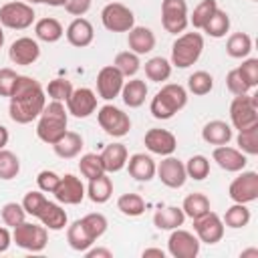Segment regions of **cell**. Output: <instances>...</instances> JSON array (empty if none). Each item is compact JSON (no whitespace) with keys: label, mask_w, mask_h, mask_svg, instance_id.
<instances>
[{"label":"cell","mask_w":258,"mask_h":258,"mask_svg":"<svg viewBox=\"0 0 258 258\" xmlns=\"http://www.w3.org/2000/svg\"><path fill=\"white\" fill-rule=\"evenodd\" d=\"M101 22L109 32H129L135 26V14L121 2H109L101 10Z\"/></svg>","instance_id":"obj_9"},{"label":"cell","mask_w":258,"mask_h":258,"mask_svg":"<svg viewBox=\"0 0 258 258\" xmlns=\"http://www.w3.org/2000/svg\"><path fill=\"white\" fill-rule=\"evenodd\" d=\"M214 89V77L206 71H196L187 77V91L198 95V97H204L208 95L210 91Z\"/></svg>","instance_id":"obj_40"},{"label":"cell","mask_w":258,"mask_h":258,"mask_svg":"<svg viewBox=\"0 0 258 258\" xmlns=\"http://www.w3.org/2000/svg\"><path fill=\"white\" fill-rule=\"evenodd\" d=\"M155 175L159 177V181H161L163 185H167V187H171V189L181 187V185L185 183V179H187L183 161H179V159L173 157V155H165V157L159 161V165H157V169H155Z\"/></svg>","instance_id":"obj_14"},{"label":"cell","mask_w":258,"mask_h":258,"mask_svg":"<svg viewBox=\"0 0 258 258\" xmlns=\"http://www.w3.org/2000/svg\"><path fill=\"white\" fill-rule=\"evenodd\" d=\"M240 256H242V258H246V256H254V258H258V250H256V248H250V250H244Z\"/></svg>","instance_id":"obj_59"},{"label":"cell","mask_w":258,"mask_h":258,"mask_svg":"<svg viewBox=\"0 0 258 258\" xmlns=\"http://www.w3.org/2000/svg\"><path fill=\"white\" fill-rule=\"evenodd\" d=\"M69 111L60 101H50L44 105L42 113L38 115V123H36V135L40 141L54 145L69 129Z\"/></svg>","instance_id":"obj_2"},{"label":"cell","mask_w":258,"mask_h":258,"mask_svg":"<svg viewBox=\"0 0 258 258\" xmlns=\"http://www.w3.org/2000/svg\"><path fill=\"white\" fill-rule=\"evenodd\" d=\"M238 73L242 75V79L248 83L250 89H254L258 85V58H246L242 60L240 67H236Z\"/></svg>","instance_id":"obj_50"},{"label":"cell","mask_w":258,"mask_h":258,"mask_svg":"<svg viewBox=\"0 0 258 258\" xmlns=\"http://www.w3.org/2000/svg\"><path fill=\"white\" fill-rule=\"evenodd\" d=\"M8 99H10L8 115L18 125H26V123H32L34 119H38V115L42 113V109L46 105V93H44L42 85L28 75L16 77L14 89Z\"/></svg>","instance_id":"obj_1"},{"label":"cell","mask_w":258,"mask_h":258,"mask_svg":"<svg viewBox=\"0 0 258 258\" xmlns=\"http://www.w3.org/2000/svg\"><path fill=\"white\" fill-rule=\"evenodd\" d=\"M127 46L135 54H147L155 48V34L147 26H133L127 32Z\"/></svg>","instance_id":"obj_23"},{"label":"cell","mask_w":258,"mask_h":258,"mask_svg":"<svg viewBox=\"0 0 258 258\" xmlns=\"http://www.w3.org/2000/svg\"><path fill=\"white\" fill-rule=\"evenodd\" d=\"M250 218H252V214H250L248 206L234 202V206H230V208L226 210L222 222H224V226H228V228H232V230H240V228H246V226L250 224Z\"/></svg>","instance_id":"obj_35"},{"label":"cell","mask_w":258,"mask_h":258,"mask_svg":"<svg viewBox=\"0 0 258 258\" xmlns=\"http://www.w3.org/2000/svg\"><path fill=\"white\" fill-rule=\"evenodd\" d=\"M8 139H10V133L4 125H0V149H4L8 145Z\"/></svg>","instance_id":"obj_58"},{"label":"cell","mask_w":258,"mask_h":258,"mask_svg":"<svg viewBox=\"0 0 258 258\" xmlns=\"http://www.w3.org/2000/svg\"><path fill=\"white\" fill-rule=\"evenodd\" d=\"M0 218L4 222V226L8 228H16L18 224H22L26 220V212L22 208V204H16V202H8L2 206L0 210Z\"/></svg>","instance_id":"obj_48"},{"label":"cell","mask_w":258,"mask_h":258,"mask_svg":"<svg viewBox=\"0 0 258 258\" xmlns=\"http://www.w3.org/2000/svg\"><path fill=\"white\" fill-rule=\"evenodd\" d=\"M46 0H28V4H44Z\"/></svg>","instance_id":"obj_62"},{"label":"cell","mask_w":258,"mask_h":258,"mask_svg":"<svg viewBox=\"0 0 258 258\" xmlns=\"http://www.w3.org/2000/svg\"><path fill=\"white\" fill-rule=\"evenodd\" d=\"M12 242L28 252H42L48 244V230L42 224H32V222H22L16 228H12Z\"/></svg>","instance_id":"obj_5"},{"label":"cell","mask_w":258,"mask_h":258,"mask_svg":"<svg viewBox=\"0 0 258 258\" xmlns=\"http://www.w3.org/2000/svg\"><path fill=\"white\" fill-rule=\"evenodd\" d=\"M97 121H99V127L111 135V137H125L131 129V119L125 111H121L119 107L107 103L99 109L97 113Z\"/></svg>","instance_id":"obj_8"},{"label":"cell","mask_w":258,"mask_h":258,"mask_svg":"<svg viewBox=\"0 0 258 258\" xmlns=\"http://www.w3.org/2000/svg\"><path fill=\"white\" fill-rule=\"evenodd\" d=\"M187 105V91L177 83H165L149 103V111L155 119L167 121Z\"/></svg>","instance_id":"obj_3"},{"label":"cell","mask_w":258,"mask_h":258,"mask_svg":"<svg viewBox=\"0 0 258 258\" xmlns=\"http://www.w3.org/2000/svg\"><path fill=\"white\" fill-rule=\"evenodd\" d=\"M252 50V38L246 32H234L228 36L226 42V52L232 58H246Z\"/></svg>","instance_id":"obj_36"},{"label":"cell","mask_w":258,"mask_h":258,"mask_svg":"<svg viewBox=\"0 0 258 258\" xmlns=\"http://www.w3.org/2000/svg\"><path fill=\"white\" fill-rule=\"evenodd\" d=\"M16 71L14 69H0V97H10L12 89H14V83H16Z\"/></svg>","instance_id":"obj_53"},{"label":"cell","mask_w":258,"mask_h":258,"mask_svg":"<svg viewBox=\"0 0 258 258\" xmlns=\"http://www.w3.org/2000/svg\"><path fill=\"white\" fill-rule=\"evenodd\" d=\"M67 242L75 252H85L95 244V240L87 234L81 220H75L71 226H67Z\"/></svg>","instance_id":"obj_32"},{"label":"cell","mask_w":258,"mask_h":258,"mask_svg":"<svg viewBox=\"0 0 258 258\" xmlns=\"http://www.w3.org/2000/svg\"><path fill=\"white\" fill-rule=\"evenodd\" d=\"M34 34H36L38 40L52 44V42H58V40L62 38L64 28H62V24H60L56 18L44 16V18H40V20L34 22Z\"/></svg>","instance_id":"obj_29"},{"label":"cell","mask_w":258,"mask_h":258,"mask_svg":"<svg viewBox=\"0 0 258 258\" xmlns=\"http://www.w3.org/2000/svg\"><path fill=\"white\" fill-rule=\"evenodd\" d=\"M202 30H204L208 36H212V38H222V36H226L228 30H230V16H228V12L218 8V10L212 14V18L206 22V26H204Z\"/></svg>","instance_id":"obj_37"},{"label":"cell","mask_w":258,"mask_h":258,"mask_svg":"<svg viewBox=\"0 0 258 258\" xmlns=\"http://www.w3.org/2000/svg\"><path fill=\"white\" fill-rule=\"evenodd\" d=\"M224 222L216 212H208L194 220V232L200 242L204 244H218L224 238Z\"/></svg>","instance_id":"obj_13"},{"label":"cell","mask_w":258,"mask_h":258,"mask_svg":"<svg viewBox=\"0 0 258 258\" xmlns=\"http://www.w3.org/2000/svg\"><path fill=\"white\" fill-rule=\"evenodd\" d=\"M238 149L246 155H256L258 153V125H252L248 129H242L236 137Z\"/></svg>","instance_id":"obj_45"},{"label":"cell","mask_w":258,"mask_h":258,"mask_svg":"<svg viewBox=\"0 0 258 258\" xmlns=\"http://www.w3.org/2000/svg\"><path fill=\"white\" fill-rule=\"evenodd\" d=\"M226 87H228V91L236 97V95H246V93H250V87H248V83L242 79V75L238 73V69H232L228 75H226Z\"/></svg>","instance_id":"obj_51"},{"label":"cell","mask_w":258,"mask_h":258,"mask_svg":"<svg viewBox=\"0 0 258 258\" xmlns=\"http://www.w3.org/2000/svg\"><path fill=\"white\" fill-rule=\"evenodd\" d=\"M200 240L196 234L175 228L167 238V252L173 258H196L200 254Z\"/></svg>","instance_id":"obj_12"},{"label":"cell","mask_w":258,"mask_h":258,"mask_svg":"<svg viewBox=\"0 0 258 258\" xmlns=\"http://www.w3.org/2000/svg\"><path fill=\"white\" fill-rule=\"evenodd\" d=\"M183 165H185L187 177H191L196 181H202L210 175V159L206 155H191Z\"/></svg>","instance_id":"obj_44"},{"label":"cell","mask_w":258,"mask_h":258,"mask_svg":"<svg viewBox=\"0 0 258 258\" xmlns=\"http://www.w3.org/2000/svg\"><path fill=\"white\" fill-rule=\"evenodd\" d=\"M20 173V159L16 153L8 151L6 147L0 149V179L10 181Z\"/></svg>","instance_id":"obj_42"},{"label":"cell","mask_w":258,"mask_h":258,"mask_svg":"<svg viewBox=\"0 0 258 258\" xmlns=\"http://www.w3.org/2000/svg\"><path fill=\"white\" fill-rule=\"evenodd\" d=\"M8 56L14 64H20V67H28V64H34L40 56V46L34 38L30 36H20L16 38L10 48H8Z\"/></svg>","instance_id":"obj_18"},{"label":"cell","mask_w":258,"mask_h":258,"mask_svg":"<svg viewBox=\"0 0 258 258\" xmlns=\"http://www.w3.org/2000/svg\"><path fill=\"white\" fill-rule=\"evenodd\" d=\"M52 196L56 198L58 204H64V206H77L85 200L87 196V187L83 185L81 177L73 175V173H67L60 177L56 189L52 191Z\"/></svg>","instance_id":"obj_15"},{"label":"cell","mask_w":258,"mask_h":258,"mask_svg":"<svg viewBox=\"0 0 258 258\" xmlns=\"http://www.w3.org/2000/svg\"><path fill=\"white\" fill-rule=\"evenodd\" d=\"M183 222H185V214L177 206H165L153 214V226L157 230H175L183 226Z\"/></svg>","instance_id":"obj_27"},{"label":"cell","mask_w":258,"mask_h":258,"mask_svg":"<svg viewBox=\"0 0 258 258\" xmlns=\"http://www.w3.org/2000/svg\"><path fill=\"white\" fill-rule=\"evenodd\" d=\"M81 222H83V226H85V230H87V234L97 242L105 232H107V218L103 216V214H99V212H93V214H87V216H83L81 218Z\"/></svg>","instance_id":"obj_46"},{"label":"cell","mask_w":258,"mask_h":258,"mask_svg":"<svg viewBox=\"0 0 258 258\" xmlns=\"http://www.w3.org/2000/svg\"><path fill=\"white\" fill-rule=\"evenodd\" d=\"M64 2H67V0H46L44 4H48V6H54V8H58V6H64Z\"/></svg>","instance_id":"obj_60"},{"label":"cell","mask_w":258,"mask_h":258,"mask_svg":"<svg viewBox=\"0 0 258 258\" xmlns=\"http://www.w3.org/2000/svg\"><path fill=\"white\" fill-rule=\"evenodd\" d=\"M212 157H214V161H216L222 169L232 171V173L242 171V169L246 167V163H248L246 153H242V151L236 149V147H230L228 143H226V145H218V147L212 151Z\"/></svg>","instance_id":"obj_20"},{"label":"cell","mask_w":258,"mask_h":258,"mask_svg":"<svg viewBox=\"0 0 258 258\" xmlns=\"http://www.w3.org/2000/svg\"><path fill=\"white\" fill-rule=\"evenodd\" d=\"M143 69H145V77L153 83H165L171 77V62L163 56H151Z\"/></svg>","instance_id":"obj_34"},{"label":"cell","mask_w":258,"mask_h":258,"mask_svg":"<svg viewBox=\"0 0 258 258\" xmlns=\"http://www.w3.org/2000/svg\"><path fill=\"white\" fill-rule=\"evenodd\" d=\"M113 196V181L107 173L95 177V179H89V187H87V198L93 202V204H105L109 202Z\"/></svg>","instance_id":"obj_31"},{"label":"cell","mask_w":258,"mask_h":258,"mask_svg":"<svg viewBox=\"0 0 258 258\" xmlns=\"http://www.w3.org/2000/svg\"><path fill=\"white\" fill-rule=\"evenodd\" d=\"M254 2H256V0H254Z\"/></svg>","instance_id":"obj_63"},{"label":"cell","mask_w":258,"mask_h":258,"mask_svg":"<svg viewBox=\"0 0 258 258\" xmlns=\"http://www.w3.org/2000/svg\"><path fill=\"white\" fill-rule=\"evenodd\" d=\"M12 244V234L6 226H0V254H4Z\"/></svg>","instance_id":"obj_55"},{"label":"cell","mask_w":258,"mask_h":258,"mask_svg":"<svg viewBox=\"0 0 258 258\" xmlns=\"http://www.w3.org/2000/svg\"><path fill=\"white\" fill-rule=\"evenodd\" d=\"M40 224L46 228V230H52V232H58V230H64L69 226V216L64 212V208L58 204V202H46L44 210L40 212L38 216Z\"/></svg>","instance_id":"obj_25"},{"label":"cell","mask_w":258,"mask_h":258,"mask_svg":"<svg viewBox=\"0 0 258 258\" xmlns=\"http://www.w3.org/2000/svg\"><path fill=\"white\" fill-rule=\"evenodd\" d=\"M52 149H54V153H56L60 159H73V157H77V155L81 153V149H83V137H81V133H77V131H67V133L52 145Z\"/></svg>","instance_id":"obj_30"},{"label":"cell","mask_w":258,"mask_h":258,"mask_svg":"<svg viewBox=\"0 0 258 258\" xmlns=\"http://www.w3.org/2000/svg\"><path fill=\"white\" fill-rule=\"evenodd\" d=\"M228 196L236 204H252L258 200V173L256 171H244L232 179L228 187Z\"/></svg>","instance_id":"obj_11"},{"label":"cell","mask_w":258,"mask_h":258,"mask_svg":"<svg viewBox=\"0 0 258 258\" xmlns=\"http://www.w3.org/2000/svg\"><path fill=\"white\" fill-rule=\"evenodd\" d=\"M93 0H67L64 2V10L73 16H85L91 10Z\"/></svg>","instance_id":"obj_54"},{"label":"cell","mask_w":258,"mask_h":258,"mask_svg":"<svg viewBox=\"0 0 258 258\" xmlns=\"http://www.w3.org/2000/svg\"><path fill=\"white\" fill-rule=\"evenodd\" d=\"M143 143H145V147H147L151 153L161 155V157L171 155V153L177 149V139H175V135H173L171 131L159 129V127L149 129V131L145 133V137H143Z\"/></svg>","instance_id":"obj_19"},{"label":"cell","mask_w":258,"mask_h":258,"mask_svg":"<svg viewBox=\"0 0 258 258\" xmlns=\"http://www.w3.org/2000/svg\"><path fill=\"white\" fill-rule=\"evenodd\" d=\"M141 256H143V258H149V256H157V258H165V252H163L161 248H145V250L141 252Z\"/></svg>","instance_id":"obj_57"},{"label":"cell","mask_w":258,"mask_h":258,"mask_svg":"<svg viewBox=\"0 0 258 258\" xmlns=\"http://www.w3.org/2000/svg\"><path fill=\"white\" fill-rule=\"evenodd\" d=\"M4 46V26L0 24V48Z\"/></svg>","instance_id":"obj_61"},{"label":"cell","mask_w":258,"mask_h":258,"mask_svg":"<svg viewBox=\"0 0 258 258\" xmlns=\"http://www.w3.org/2000/svg\"><path fill=\"white\" fill-rule=\"evenodd\" d=\"M58 181H60V175H58V173H54V171H50V169H42V171L36 175L38 189H40V191H44V194H52V191L56 189Z\"/></svg>","instance_id":"obj_52"},{"label":"cell","mask_w":258,"mask_h":258,"mask_svg":"<svg viewBox=\"0 0 258 258\" xmlns=\"http://www.w3.org/2000/svg\"><path fill=\"white\" fill-rule=\"evenodd\" d=\"M127 147L123 143H111L101 151V161L105 167V173H117L127 165Z\"/></svg>","instance_id":"obj_24"},{"label":"cell","mask_w":258,"mask_h":258,"mask_svg":"<svg viewBox=\"0 0 258 258\" xmlns=\"http://www.w3.org/2000/svg\"><path fill=\"white\" fill-rule=\"evenodd\" d=\"M147 85L145 81L141 79H131V81H125L123 83V89H121V99L123 103L129 107V109H137L145 103V97H147Z\"/></svg>","instance_id":"obj_28"},{"label":"cell","mask_w":258,"mask_h":258,"mask_svg":"<svg viewBox=\"0 0 258 258\" xmlns=\"http://www.w3.org/2000/svg\"><path fill=\"white\" fill-rule=\"evenodd\" d=\"M34 18H36L34 8L28 2L14 0V2H6V4L0 6V24L4 28L26 30L28 26L34 24Z\"/></svg>","instance_id":"obj_7"},{"label":"cell","mask_w":258,"mask_h":258,"mask_svg":"<svg viewBox=\"0 0 258 258\" xmlns=\"http://www.w3.org/2000/svg\"><path fill=\"white\" fill-rule=\"evenodd\" d=\"M113 67L123 77H135L141 69V60H139V54H135L131 50H123V52H117V56L113 60Z\"/></svg>","instance_id":"obj_38"},{"label":"cell","mask_w":258,"mask_h":258,"mask_svg":"<svg viewBox=\"0 0 258 258\" xmlns=\"http://www.w3.org/2000/svg\"><path fill=\"white\" fill-rule=\"evenodd\" d=\"M181 210H183L185 218L196 220V218H200V216L208 214V212L212 210V206H210V200H208V196H206V194L194 191V194L185 196V200H183V204H181Z\"/></svg>","instance_id":"obj_33"},{"label":"cell","mask_w":258,"mask_h":258,"mask_svg":"<svg viewBox=\"0 0 258 258\" xmlns=\"http://www.w3.org/2000/svg\"><path fill=\"white\" fill-rule=\"evenodd\" d=\"M155 169L157 163L147 153H133L131 157H127V171L137 181H151L155 177Z\"/></svg>","instance_id":"obj_22"},{"label":"cell","mask_w":258,"mask_h":258,"mask_svg":"<svg viewBox=\"0 0 258 258\" xmlns=\"http://www.w3.org/2000/svg\"><path fill=\"white\" fill-rule=\"evenodd\" d=\"M117 210L123 216L137 218V216H141L145 212V202H143V198L139 194H123L117 200Z\"/></svg>","instance_id":"obj_39"},{"label":"cell","mask_w":258,"mask_h":258,"mask_svg":"<svg viewBox=\"0 0 258 258\" xmlns=\"http://www.w3.org/2000/svg\"><path fill=\"white\" fill-rule=\"evenodd\" d=\"M87 258H113V252L109 248H89L85 250Z\"/></svg>","instance_id":"obj_56"},{"label":"cell","mask_w":258,"mask_h":258,"mask_svg":"<svg viewBox=\"0 0 258 258\" xmlns=\"http://www.w3.org/2000/svg\"><path fill=\"white\" fill-rule=\"evenodd\" d=\"M216 10H218V0H202V2L194 8V12H191V16H189V24H191L194 28L202 30Z\"/></svg>","instance_id":"obj_41"},{"label":"cell","mask_w":258,"mask_h":258,"mask_svg":"<svg viewBox=\"0 0 258 258\" xmlns=\"http://www.w3.org/2000/svg\"><path fill=\"white\" fill-rule=\"evenodd\" d=\"M123 83H125V77L113 67V64H107L103 67L99 73H97V93L101 99L105 101H113L121 95V89H123Z\"/></svg>","instance_id":"obj_16"},{"label":"cell","mask_w":258,"mask_h":258,"mask_svg":"<svg viewBox=\"0 0 258 258\" xmlns=\"http://www.w3.org/2000/svg\"><path fill=\"white\" fill-rule=\"evenodd\" d=\"M64 36H67V40H69L71 46L85 48V46H89V44L93 42V38H95V28H93V24H91L87 18L77 16V18L67 26Z\"/></svg>","instance_id":"obj_21"},{"label":"cell","mask_w":258,"mask_h":258,"mask_svg":"<svg viewBox=\"0 0 258 258\" xmlns=\"http://www.w3.org/2000/svg\"><path fill=\"white\" fill-rule=\"evenodd\" d=\"M204 50V36L200 32H183L171 44V64L177 69H187L198 62Z\"/></svg>","instance_id":"obj_4"},{"label":"cell","mask_w":258,"mask_h":258,"mask_svg":"<svg viewBox=\"0 0 258 258\" xmlns=\"http://www.w3.org/2000/svg\"><path fill=\"white\" fill-rule=\"evenodd\" d=\"M234 137L232 133V127L226 123V121H220V119H214V121H208L202 129V139L210 145H226L230 143V139Z\"/></svg>","instance_id":"obj_26"},{"label":"cell","mask_w":258,"mask_h":258,"mask_svg":"<svg viewBox=\"0 0 258 258\" xmlns=\"http://www.w3.org/2000/svg\"><path fill=\"white\" fill-rule=\"evenodd\" d=\"M44 93H46L52 101L67 103V99H69L71 93H73V83H71L69 79H60V77H58V79H52V81H48Z\"/></svg>","instance_id":"obj_47"},{"label":"cell","mask_w":258,"mask_h":258,"mask_svg":"<svg viewBox=\"0 0 258 258\" xmlns=\"http://www.w3.org/2000/svg\"><path fill=\"white\" fill-rule=\"evenodd\" d=\"M79 169H81V175L87 179H95V177L105 173L101 155H97V153H85L79 161Z\"/></svg>","instance_id":"obj_43"},{"label":"cell","mask_w":258,"mask_h":258,"mask_svg":"<svg viewBox=\"0 0 258 258\" xmlns=\"http://www.w3.org/2000/svg\"><path fill=\"white\" fill-rule=\"evenodd\" d=\"M46 202H48V200H46V196H44L42 191L32 189V191H28V194L24 196V200H22V208H24L26 216L38 218V216H40V212L44 210Z\"/></svg>","instance_id":"obj_49"},{"label":"cell","mask_w":258,"mask_h":258,"mask_svg":"<svg viewBox=\"0 0 258 258\" xmlns=\"http://www.w3.org/2000/svg\"><path fill=\"white\" fill-rule=\"evenodd\" d=\"M95 109H97V95H95L93 89H89V87L73 89L71 97L67 99V111L73 117L85 119L91 113H95Z\"/></svg>","instance_id":"obj_17"},{"label":"cell","mask_w":258,"mask_h":258,"mask_svg":"<svg viewBox=\"0 0 258 258\" xmlns=\"http://www.w3.org/2000/svg\"><path fill=\"white\" fill-rule=\"evenodd\" d=\"M189 14L185 0H163L161 2V26L169 34H179L187 28Z\"/></svg>","instance_id":"obj_10"},{"label":"cell","mask_w":258,"mask_h":258,"mask_svg":"<svg viewBox=\"0 0 258 258\" xmlns=\"http://www.w3.org/2000/svg\"><path fill=\"white\" fill-rule=\"evenodd\" d=\"M230 121L232 127L242 131L252 125H258V99L256 95H236L230 103Z\"/></svg>","instance_id":"obj_6"}]
</instances>
